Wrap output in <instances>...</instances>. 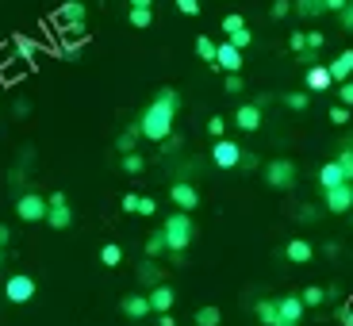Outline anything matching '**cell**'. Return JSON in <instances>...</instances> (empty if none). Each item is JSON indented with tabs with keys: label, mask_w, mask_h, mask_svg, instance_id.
<instances>
[{
	"label": "cell",
	"mask_w": 353,
	"mask_h": 326,
	"mask_svg": "<svg viewBox=\"0 0 353 326\" xmlns=\"http://www.w3.org/2000/svg\"><path fill=\"white\" fill-rule=\"evenodd\" d=\"M176 108H181V96H176L173 88H158V96L150 100V108H146L142 119L134 123V127H139V134H142V139H150V142H165L169 134H173Z\"/></svg>",
	"instance_id": "obj_1"
},
{
	"label": "cell",
	"mask_w": 353,
	"mask_h": 326,
	"mask_svg": "<svg viewBox=\"0 0 353 326\" xmlns=\"http://www.w3.org/2000/svg\"><path fill=\"white\" fill-rule=\"evenodd\" d=\"M192 234H196L192 215L181 212V207H176V215H169L165 227H161V238H165V249H169V254H185V249L192 246Z\"/></svg>",
	"instance_id": "obj_2"
},
{
	"label": "cell",
	"mask_w": 353,
	"mask_h": 326,
	"mask_svg": "<svg viewBox=\"0 0 353 326\" xmlns=\"http://www.w3.org/2000/svg\"><path fill=\"white\" fill-rule=\"evenodd\" d=\"M265 185L276 188V192H288V188H296V165H292L288 158H276L265 165Z\"/></svg>",
	"instance_id": "obj_3"
},
{
	"label": "cell",
	"mask_w": 353,
	"mask_h": 326,
	"mask_svg": "<svg viewBox=\"0 0 353 326\" xmlns=\"http://www.w3.org/2000/svg\"><path fill=\"white\" fill-rule=\"evenodd\" d=\"M54 23L62 27V31H70V35H85V4H77V0H70V4H62V8L54 12Z\"/></svg>",
	"instance_id": "obj_4"
},
{
	"label": "cell",
	"mask_w": 353,
	"mask_h": 326,
	"mask_svg": "<svg viewBox=\"0 0 353 326\" xmlns=\"http://www.w3.org/2000/svg\"><path fill=\"white\" fill-rule=\"evenodd\" d=\"M4 300L8 303H27V300H35V276H27V273H16L4 281Z\"/></svg>",
	"instance_id": "obj_5"
},
{
	"label": "cell",
	"mask_w": 353,
	"mask_h": 326,
	"mask_svg": "<svg viewBox=\"0 0 353 326\" xmlns=\"http://www.w3.org/2000/svg\"><path fill=\"white\" fill-rule=\"evenodd\" d=\"M16 215H19L23 223H43V219H46V200H43L39 192H23V196L16 200Z\"/></svg>",
	"instance_id": "obj_6"
},
{
	"label": "cell",
	"mask_w": 353,
	"mask_h": 326,
	"mask_svg": "<svg viewBox=\"0 0 353 326\" xmlns=\"http://www.w3.org/2000/svg\"><path fill=\"white\" fill-rule=\"evenodd\" d=\"M327 212H330V215L353 212V181H342V185L327 188Z\"/></svg>",
	"instance_id": "obj_7"
},
{
	"label": "cell",
	"mask_w": 353,
	"mask_h": 326,
	"mask_svg": "<svg viewBox=\"0 0 353 326\" xmlns=\"http://www.w3.org/2000/svg\"><path fill=\"white\" fill-rule=\"evenodd\" d=\"M212 161L219 169H239V161H242V146L239 142H230V139H215V146H212Z\"/></svg>",
	"instance_id": "obj_8"
},
{
	"label": "cell",
	"mask_w": 353,
	"mask_h": 326,
	"mask_svg": "<svg viewBox=\"0 0 353 326\" xmlns=\"http://www.w3.org/2000/svg\"><path fill=\"white\" fill-rule=\"evenodd\" d=\"M303 300L300 296H284L281 303H276V323L273 326H300L303 323Z\"/></svg>",
	"instance_id": "obj_9"
},
{
	"label": "cell",
	"mask_w": 353,
	"mask_h": 326,
	"mask_svg": "<svg viewBox=\"0 0 353 326\" xmlns=\"http://www.w3.org/2000/svg\"><path fill=\"white\" fill-rule=\"evenodd\" d=\"M46 223H50L54 230H65V227L73 223L70 203H65V192H54L50 200H46Z\"/></svg>",
	"instance_id": "obj_10"
},
{
	"label": "cell",
	"mask_w": 353,
	"mask_h": 326,
	"mask_svg": "<svg viewBox=\"0 0 353 326\" xmlns=\"http://www.w3.org/2000/svg\"><path fill=\"white\" fill-rule=\"evenodd\" d=\"M212 70L239 73V70H242V50H239V46H230V43H219V46H215V62H212Z\"/></svg>",
	"instance_id": "obj_11"
},
{
	"label": "cell",
	"mask_w": 353,
	"mask_h": 326,
	"mask_svg": "<svg viewBox=\"0 0 353 326\" xmlns=\"http://www.w3.org/2000/svg\"><path fill=\"white\" fill-rule=\"evenodd\" d=\"M169 196H173V203L181 207V212H196V207H200V192H196V185L176 181V185L169 188Z\"/></svg>",
	"instance_id": "obj_12"
},
{
	"label": "cell",
	"mask_w": 353,
	"mask_h": 326,
	"mask_svg": "<svg viewBox=\"0 0 353 326\" xmlns=\"http://www.w3.org/2000/svg\"><path fill=\"white\" fill-rule=\"evenodd\" d=\"M234 127L246 134H254L257 127H261V104H242L239 112H234Z\"/></svg>",
	"instance_id": "obj_13"
},
{
	"label": "cell",
	"mask_w": 353,
	"mask_h": 326,
	"mask_svg": "<svg viewBox=\"0 0 353 326\" xmlns=\"http://www.w3.org/2000/svg\"><path fill=\"white\" fill-rule=\"evenodd\" d=\"M284 257H288V261H296V265H307L311 257H315V246H311L307 238H292L288 246H284Z\"/></svg>",
	"instance_id": "obj_14"
},
{
	"label": "cell",
	"mask_w": 353,
	"mask_h": 326,
	"mask_svg": "<svg viewBox=\"0 0 353 326\" xmlns=\"http://www.w3.org/2000/svg\"><path fill=\"white\" fill-rule=\"evenodd\" d=\"M146 300H150V311H158V315H161V311H169V307H173V300H176V296H173V288H169V284H154Z\"/></svg>",
	"instance_id": "obj_15"
},
{
	"label": "cell",
	"mask_w": 353,
	"mask_h": 326,
	"mask_svg": "<svg viewBox=\"0 0 353 326\" xmlns=\"http://www.w3.org/2000/svg\"><path fill=\"white\" fill-rule=\"evenodd\" d=\"M303 81H307L311 92H327V88L334 85V81H330V73H327V65H315V62L307 65V77H303Z\"/></svg>",
	"instance_id": "obj_16"
},
{
	"label": "cell",
	"mask_w": 353,
	"mask_h": 326,
	"mask_svg": "<svg viewBox=\"0 0 353 326\" xmlns=\"http://www.w3.org/2000/svg\"><path fill=\"white\" fill-rule=\"evenodd\" d=\"M327 73H330V81H345V77H353V50H342L334 58V62L327 65Z\"/></svg>",
	"instance_id": "obj_17"
},
{
	"label": "cell",
	"mask_w": 353,
	"mask_h": 326,
	"mask_svg": "<svg viewBox=\"0 0 353 326\" xmlns=\"http://www.w3.org/2000/svg\"><path fill=\"white\" fill-rule=\"evenodd\" d=\"M123 315L127 318H146V315H150V300H146V296H127V300H123Z\"/></svg>",
	"instance_id": "obj_18"
},
{
	"label": "cell",
	"mask_w": 353,
	"mask_h": 326,
	"mask_svg": "<svg viewBox=\"0 0 353 326\" xmlns=\"http://www.w3.org/2000/svg\"><path fill=\"white\" fill-rule=\"evenodd\" d=\"M345 176H342V169H338V161H327V165L319 169V185H323V192L327 188H334V185H342Z\"/></svg>",
	"instance_id": "obj_19"
},
{
	"label": "cell",
	"mask_w": 353,
	"mask_h": 326,
	"mask_svg": "<svg viewBox=\"0 0 353 326\" xmlns=\"http://www.w3.org/2000/svg\"><path fill=\"white\" fill-rule=\"evenodd\" d=\"M119 165H123V173H142V169H146V158H142V154H134V150H127L123 158H119Z\"/></svg>",
	"instance_id": "obj_20"
},
{
	"label": "cell",
	"mask_w": 353,
	"mask_h": 326,
	"mask_svg": "<svg viewBox=\"0 0 353 326\" xmlns=\"http://www.w3.org/2000/svg\"><path fill=\"white\" fill-rule=\"evenodd\" d=\"M139 281H142V284H150V288H154V284H161V273H158V265H154L150 257L139 265Z\"/></svg>",
	"instance_id": "obj_21"
},
{
	"label": "cell",
	"mask_w": 353,
	"mask_h": 326,
	"mask_svg": "<svg viewBox=\"0 0 353 326\" xmlns=\"http://www.w3.org/2000/svg\"><path fill=\"white\" fill-rule=\"evenodd\" d=\"M296 12H300V16H307V19H315V16H323V12H327V4H323V0H296Z\"/></svg>",
	"instance_id": "obj_22"
},
{
	"label": "cell",
	"mask_w": 353,
	"mask_h": 326,
	"mask_svg": "<svg viewBox=\"0 0 353 326\" xmlns=\"http://www.w3.org/2000/svg\"><path fill=\"white\" fill-rule=\"evenodd\" d=\"M223 323V311L219 307H200L196 311V326H219Z\"/></svg>",
	"instance_id": "obj_23"
},
{
	"label": "cell",
	"mask_w": 353,
	"mask_h": 326,
	"mask_svg": "<svg viewBox=\"0 0 353 326\" xmlns=\"http://www.w3.org/2000/svg\"><path fill=\"white\" fill-rule=\"evenodd\" d=\"M12 46H16V54H19V58H23V62H35V50H39V46L31 43V39L16 35V39H12Z\"/></svg>",
	"instance_id": "obj_24"
},
{
	"label": "cell",
	"mask_w": 353,
	"mask_h": 326,
	"mask_svg": "<svg viewBox=\"0 0 353 326\" xmlns=\"http://www.w3.org/2000/svg\"><path fill=\"white\" fill-rule=\"evenodd\" d=\"M254 311H257V318H261L265 326H273V323H276V303H273V300H257Z\"/></svg>",
	"instance_id": "obj_25"
},
{
	"label": "cell",
	"mask_w": 353,
	"mask_h": 326,
	"mask_svg": "<svg viewBox=\"0 0 353 326\" xmlns=\"http://www.w3.org/2000/svg\"><path fill=\"white\" fill-rule=\"evenodd\" d=\"M142 134H139V127H127L119 139H115V146H119V154H127V150H134V142H139Z\"/></svg>",
	"instance_id": "obj_26"
},
{
	"label": "cell",
	"mask_w": 353,
	"mask_h": 326,
	"mask_svg": "<svg viewBox=\"0 0 353 326\" xmlns=\"http://www.w3.org/2000/svg\"><path fill=\"white\" fill-rule=\"evenodd\" d=\"M100 261H104L108 269H112V265H119V261H123V249L115 246V242H104V249H100Z\"/></svg>",
	"instance_id": "obj_27"
},
{
	"label": "cell",
	"mask_w": 353,
	"mask_h": 326,
	"mask_svg": "<svg viewBox=\"0 0 353 326\" xmlns=\"http://www.w3.org/2000/svg\"><path fill=\"white\" fill-rule=\"evenodd\" d=\"M196 54H200L203 62L212 65V62H215V43H212L208 35H200V39H196Z\"/></svg>",
	"instance_id": "obj_28"
},
{
	"label": "cell",
	"mask_w": 353,
	"mask_h": 326,
	"mask_svg": "<svg viewBox=\"0 0 353 326\" xmlns=\"http://www.w3.org/2000/svg\"><path fill=\"white\" fill-rule=\"evenodd\" d=\"M227 43L239 46V50H246V46L254 43V35H250V27H239V31H230V35H227Z\"/></svg>",
	"instance_id": "obj_29"
},
{
	"label": "cell",
	"mask_w": 353,
	"mask_h": 326,
	"mask_svg": "<svg viewBox=\"0 0 353 326\" xmlns=\"http://www.w3.org/2000/svg\"><path fill=\"white\" fill-rule=\"evenodd\" d=\"M300 300H303V307H319V303L327 300V292H323V288H303Z\"/></svg>",
	"instance_id": "obj_30"
},
{
	"label": "cell",
	"mask_w": 353,
	"mask_h": 326,
	"mask_svg": "<svg viewBox=\"0 0 353 326\" xmlns=\"http://www.w3.org/2000/svg\"><path fill=\"white\" fill-rule=\"evenodd\" d=\"M338 169H342V176H345V181H353V150H350V146H345V150L342 154H338Z\"/></svg>",
	"instance_id": "obj_31"
},
{
	"label": "cell",
	"mask_w": 353,
	"mask_h": 326,
	"mask_svg": "<svg viewBox=\"0 0 353 326\" xmlns=\"http://www.w3.org/2000/svg\"><path fill=\"white\" fill-rule=\"evenodd\" d=\"M284 104H288L292 112H303V108L311 104V96H307V92H288V96H284Z\"/></svg>",
	"instance_id": "obj_32"
},
{
	"label": "cell",
	"mask_w": 353,
	"mask_h": 326,
	"mask_svg": "<svg viewBox=\"0 0 353 326\" xmlns=\"http://www.w3.org/2000/svg\"><path fill=\"white\" fill-rule=\"evenodd\" d=\"M150 23H154L150 8H131V27H150Z\"/></svg>",
	"instance_id": "obj_33"
},
{
	"label": "cell",
	"mask_w": 353,
	"mask_h": 326,
	"mask_svg": "<svg viewBox=\"0 0 353 326\" xmlns=\"http://www.w3.org/2000/svg\"><path fill=\"white\" fill-rule=\"evenodd\" d=\"M161 249H165V238H161V230H158V234H150V238H146V257H158Z\"/></svg>",
	"instance_id": "obj_34"
},
{
	"label": "cell",
	"mask_w": 353,
	"mask_h": 326,
	"mask_svg": "<svg viewBox=\"0 0 353 326\" xmlns=\"http://www.w3.org/2000/svg\"><path fill=\"white\" fill-rule=\"evenodd\" d=\"M330 123L345 127V123H350V108H345V104H334V108H330Z\"/></svg>",
	"instance_id": "obj_35"
},
{
	"label": "cell",
	"mask_w": 353,
	"mask_h": 326,
	"mask_svg": "<svg viewBox=\"0 0 353 326\" xmlns=\"http://www.w3.org/2000/svg\"><path fill=\"white\" fill-rule=\"evenodd\" d=\"M223 131H227V119H223V115H212V119H208V134H212V139H223Z\"/></svg>",
	"instance_id": "obj_36"
},
{
	"label": "cell",
	"mask_w": 353,
	"mask_h": 326,
	"mask_svg": "<svg viewBox=\"0 0 353 326\" xmlns=\"http://www.w3.org/2000/svg\"><path fill=\"white\" fill-rule=\"evenodd\" d=\"M288 12H292V4H288V0H273V4H269V16H273V19H284Z\"/></svg>",
	"instance_id": "obj_37"
},
{
	"label": "cell",
	"mask_w": 353,
	"mask_h": 326,
	"mask_svg": "<svg viewBox=\"0 0 353 326\" xmlns=\"http://www.w3.org/2000/svg\"><path fill=\"white\" fill-rule=\"evenodd\" d=\"M338 85H342V88H338V96H342V104H345V108H353V81L345 77V81H338Z\"/></svg>",
	"instance_id": "obj_38"
},
{
	"label": "cell",
	"mask_w": 353,
	"mask_h": 326,
	"mask_svg": "<svg viewBox=\"0 0 353 326\" xmlns=\"http://www.w3.org/2000/svg\"><path fill=\"white\" fill-rule=\"evenodd\" d=\"M134 212H139V215H154V212H158V203H154L150 196H139V207H134Z\"/></svg>",
	"instance_id": "obj_39"
},
{
	"label": "cell",
	"mask_w": 353,
	"mask_h": 326,
	"mask_svg": "<svg viewBox=\"0 0 353 326\" xmlns=\"http://www.w3.org/2000/svg\"><path fill=\"white\" fill-rule=\"evenodd\" d=\"M303 43H307V50H319L323 46V31H303Z\"/></svg>",
	"instance_id": "obj_40"
},
{
	"label": "cell",
	"mask_w": 353,
	"mask_h": 326,
	"mask_svg": "<svg viewBox=\"0 0 353 326\" xmlns=\"http://www.w3.org/2000/svg\"><path fill=\"white\" fill-rule=\"evenodd\" d=\"M176 12H185V16H196V12H200V0H176Z\"/></svg>",
	"instance_id": "obj_41"
},
{
	"label": "cell",
	"mask_w": 353,
	"mask_h": 326,
	"mask_svg": "<svg viewBox=\"0 0 353 326\" xmlns=\"http://www.w3.org/2000/svg\"><path fill=\"white\" fill-rule=\"evenodd\" d=\"M239 27H246V19H242V16H227V19H223V31H227V35H230V31H239Z\"/></svg>",
	"instance_id": "obj_42"
},
{
	"label": "cell",
	"mask_w": 353,
	"mask_h": 326,
	"mask_svg": "<svg viewBox=\"0 0 353 326\" xmlns=\"http://www.w3.org/2000/svg\"><path fill=\"white\" fill-rule=\"evenodd\" d=\"M288 46H292V50H300V54L307 50V43H303V31H296V35L288 39Z\"/></svg>",
	"instance_id": "obj_43"
},
{
	"label": "cell",
	"mask_w": 353,
	"mask_h": 326,
	"mask_svg": "<svg viewBox=\"0 0 353 326\" xmlns=\"http://www.w3.org/2000/svg\"><path fill=\"white\" fill-rule=\"evenodd\" d=\"M227 92H242V77H239V73H227Z\"/></svg>",
	"instance_id": "obj_44"
},
{
	"label": "cell",
	"mask_w": 353,
	"mask_h": 326,
	"mask_svg": "<svg viewBox=\"0 0 353 326\" xmlns=\"http://www.w3.org/2000/svg\"><path fill=\"white\" fill-rule=\"evenodd\" d=\"M134 207H139V196H131V192H127V196H123V212H127V215H131V212H134Z\"/></svg>",
	"instance_id": "obj_45"
},
{
	"label": "cell",
	"mask_w": 353,
	"mask_h": 326,
	"mask_svg": "<svg viewBox=\"0 0 353 326\" xmlns=\"http://www.w3.org/2000/svg\"><path fill=\"white\" fill-rule=\"evenodd\" d=\"M323 4H327V12H342L350 0H323Z\"/></svg>",
	"instance_id": "obj_46"
},
{
	"label": "cell",
	"mask_w": 353,
	"mask_h": 326,
	"mask_svg": "<svg viewBox=\"0 0 353 326\" xmlns=\"http://www.w3.org/2000/svg\"><path fill=\"white\" fill-rule=\"evenodd\" d=\"M300 219H303V223H315V219H319V215H315V207H311V203H307V207H303V212H300Z\"/></svg>",
	"instance_id": "obj_47"
},
{
	"label": "cell",
	"mask_w": 353,
	"mask_h": 326,
	"mask_svg": "<svg viewBox=\"0 0 353 326\" xmlns=\"http://www.w3.org/2000/svg\"><path fill=\"white\" fill-rule=\"evenodd\" d=\"M342 19H345V27L353 31V4H345V8H342Z\"/></svg>",
	"instance_id": "obj_48"
},
{
	"label": "cell",
	"mask_w": 353,
	"mask_h": 326,
	"mask_svg": "<svg viewBox=\"0 0 353 326\" xmlns=\"http://www.w3.org/2000/svg\"><path fill=\"white\" fill-rule=\"evenodd\" d=\"M8 238H12V234H8V227L0 223V246H8Z\"/></svg>",
	"instance_id": "obj_49"
},
{
	"label": "cell",
	"mask_w": 353,
	"mask_h": 326,
	"mask_svg": "<svg viewBox=\"0 0 353 326\" xmlns=\"http://www.w3.org/2000/svg\"><path fill=\"white\" fill-rule=\"evenodd\" d=\"M342 323H345V326H353V303H350V307H345V315H342Z\"/></svg>",
	"instance_id": "obj_50"
},
{
	"label": "cell",
	"mask_w": 353,
	"mask_h": 326,
	"mask_svg": "<svg viewBox=\"0 0 353 326\" xmlns=\"http://www.w3.org/2000/svg\"><path fill=\"white\" fill-rule=\"evenodd\" d=\"M154 0H131V8H150Z\"/></svg>",
	"instance_id": "obj_51"
},
{
	"label": "cell",
	"mask_w": 353,
	"mask_h": 326,
	"mask_svg": "<svg viewBox=\"0 0 353 326\" xmlns=\"http://www.w3.org/2000/svg\"><path fill=\"white\" fill-rule=\"evenodd\" d=\"M161 326H176V323H173V315H169V311H161Z\"/></svg>",
	"instance_id": "obj_52"
},
{
	"label": "cell",
	"mask_w": 353,
	"mask_h": 326,
	"mask_svg": "<svg viewBox=\"0 0 353 326\" xmlns=\"http://www.w3.org/2000/svg\"><path fill=\"white\" fill-rule=\"evenodd\" d=\"M0 261H4V254H0Z\"/></svg>",
	"instance_id": "obj_53"
},
{
	"label": "cell",
	"mask_w": 353,
	"mask_h": 326,
	"mask_svg": "<svg viewBox=\"0 0 353 326\" xmlns=\"http://www.w3.org/2000/svg\"><path fill=\"white\" fill-rule=\"evenodd\" d=\"M350 150H353V146H350Z\"/></svg>",
	"instance_id": "obj_54"
}]
</instances>
